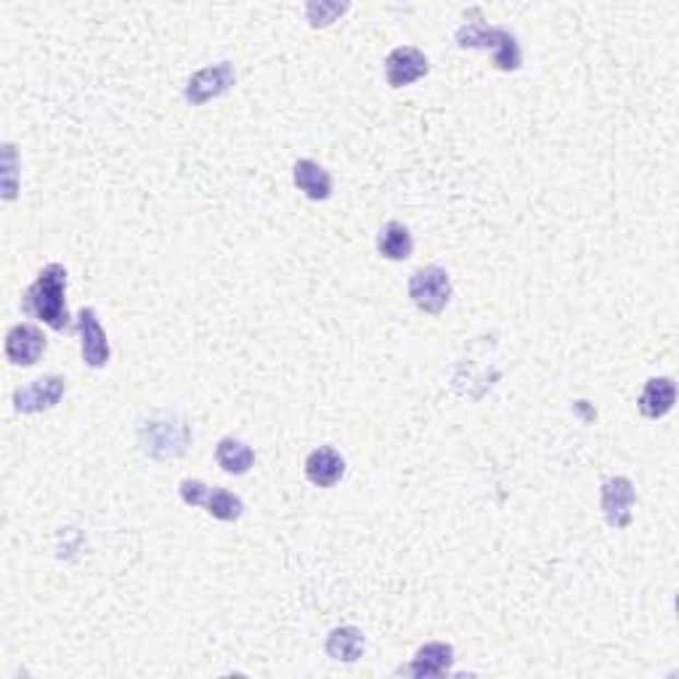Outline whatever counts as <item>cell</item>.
I'll use <instances>...</instances> for the list:
<instances>
[{"instance_id": "2e32d148", "label": "cell", "mask_w": 679, "mask_h": 679, "mask_svg": "<svg viewBox=\"0 0 679 679\" xmlns=\"http://www.w3.org/2000/svg\"><path fill=\"white\" fill-rule=\"evenodd\" d=\"M366 637L359 627H338L329 632L327 643H324V651H327L329 658L342 664H356L361 656H364Z\"/></svg>"}, {"instance_id": "ac0fdd59", "label": "cell", "mask_w": 679, "mask_h": 679, "mask_svg": "<svg viewBox=\"0 0 679 679\" xmlns=\"http://www.w3.org/2000/svg\"><path fill=\"white\" fill-rule=\"evenodd\" d=\"M377 253L383 255L385 260H394V264H401V260L411 258L414 253V239H411V232L403 226L401 221H388L377 234Z\"/></svg>"}, {"instance_id": "7c38bea8", "label": "cell", "mask_w": 679, "mask_h": 679, "mask_svg": "<svg viewBox=\"0 0 679 679\" xmlns=\"http://www.w3.org/2000/svg\"><path fill=\"white\" fill-rule=\"evenodd\" d=\"M346 476V457L332 446H319L305 457V478L319 489H332Z\"/></svg>"}, {"instance_id": "277c9868", "label": "cell", "mask_w": 679, "mask_h": 679, "mask_svg": "<svg viewBox=\"0 0 679 679\" xmlns=\"http://www.w3.org/2000/svg\"><path fill=\"white\" fill-rule=\"evenodd\" d=\"M178 494L184 504H189V507H204V513H208L210 518L221 523H234L245 515V502H242L239 496L226 489H218V485L197 481V478L180 481Z\"/></svg>"}, {"instance_id": "9a60e30c", "label": "cell", "mask_w": 679, "mask_h": 679, "mask_svg": "<svg viewBox=\"0 0 679 679\" xmlns=\"http://www.w3.org/2000/svg\"><path fill=\"white\" fill-rule=\"evenodd\" d=\"M454 666V647L448 643H425L411 658L409 666H403L401 675L409 677H441Z\"/></svg>"}, {"instance_id": "52a82bcc", "label": "cell", "mask_w": 679, "mask_h": 679, "mask_svg": "<svg viewBox=\"0 0 679 679\" xmlns=\"http://www.w3.org/2000/svg\"><path fill=\"white\" fill-rule=\"evenodd\" d=\"M634 502H637V491L627 476H610L608 481H602L600 504L610 528L621 531V528L632 526Z\"/></svg>"}, {"instance_id": "30bf717a", "label": "cell", "mask_w": 679, "mask_h": 679, "mask_svg": "<svg viewBox=\"0 0 679 679\" xmlns=\"http://www.w3.org/2000/svg\"><path fill=\"white\" fill-rule=\"evenodd\" d=\"M78 332H80V351H83V364L91 366V370H104L112 359V348L96 311L80 308Z\"/></svg>"}, {"instance_id": "5b68a950", "label": "cell", "mask_w": 679, "mask_h": 679, "mask_svg": "<svg viewBox=\"0 0 679 679\" xmlns=\"http://www.w3.org/2000/svg\"><path fill=\"white\" fill-rule=\"evenodd\" d=\"M411 303L430 316H438L452 301V277L441 266H422L409 277Z\"/></svg>"}, {"instance_id": "7a4b0ae2", "label": "cell", "mask_w": 679, "mask_h": 679, "mask_svg": "<svg viewBox=\"0 0 679 679\" xmlns=\"http://www.w3.org/2000/svg\"><path fill=\"white\" fill-rule=\"evenodd\" d=\"M459 48H470V51H489L494 59V67L500 72H518L523 65V51L518 35L510 33L507 27H496L485 19L478 22H465L454 35Z\"/></svg>"}, {"instance_id": "e0dca14e", "label": "cell", "mask_w": 679, "mask_h": 679, "mask_svg": "<svg viewBox=\"0 0 679 679\" xmlns=\"http://www.w3.org/2000/svg\"><path fill=\"white\" fill-rule=\"evenodd\" d=\"M215 463L221 465V470L229 472V476H247L255 465V452L245 444V441L226 435V438L218 441Z\"/></svg>"}, {"instance_id": "8992f818", "label": "cell", "mask_w": 679, "mask_h": 679, "mask_svg": "<svg viewBox=\"0 0 679 679\" xmlns=\"http://www.w3.org/2000/svg\"><path fill=\"white\" fill-rule=\"evenodd\" d=\"M236 83V72L232 61H218V65L204 67V70L195 72L184 89V98L191 107H202V104L213 102V98L223 96L232 91Z\"/></svg>"}, {"instance_id": "6da1fadb", "label": "cell", "mask_w": 679, "mask_h": 679, "mask_svg": "<svg viewBox=\"0 0 679 679\" xmlns=\"http://www.w3.org/2000/svg\"><path fill=\"white\" fill-rule=\"evenodd\" d=\"M67 284H70V273L65 266L48 264L22 295V311L51 327L54 332H67L72 329V316L67 308Z\"/></svg>"}, {"instance_id": "9c48e42d", "label": "cell", "mask_w": 679, "mask_h": 679, "mask_svg": "<svg viewBox=\"0 0 679 679\" xmlns=\"http://www.w3.org/2000/svg\"><path fill=\"white\" fill-rule=\"evenodd\" d=\"M48 348V338L35 324H16L5 335V361L11 366H35Z\"/></svg>"}, {"instance_id": "3957f363", "label": "cell", "mask_w": 679, "mask_h": 679, "mask_svg": "<svg viewBox=\"0 0 679 679\" xmlns=\"http://www.w3.org/2000/svg\"><path fill=\"white\" fill-rule=\"evenodd\" d=\"M141 448L147 457L152 459H176L184 457L186 448L191 444V430L189 422L180 414H162L147 420L139 430Z\"/></svg>"}, {"instance_id": "ba28073f", "label": "cell", "mask_w": 679, "mask_h": 679, "mask_svg": "<svg viewBox=\"0 0 679 679\" xmlns=\"http://www.w3.org/2000/svg\"><path fill=\"white\" fill-rule=\"evenodd\" d=\"M67 394V379L59 375H48L30 383L27 388L14 390V411L16 414H40L54 409Z\"/></svg>"}, {"instance_id": "ffe728a7", "label": "cell", "mask_w": 679, "mask_h": 679, "mask_svg": "<svg viewBox=\"0 0 679 679\" xmlns=\"http://www.w3.org/2000/svg\"><path fill=\"white\" fill-rule=\"evenodd\" d=\"M5 191H3V199L9 202V199L16 197V184L11 178H14V160H16V152H14V143H5Z\"/></svg>"}, {"instance_id": "4fadbf2b", "label": "cell", "mask_w": 679, "mask_h": 679, "mask_svg": "<svg viewBox=\"0 0 679 679\" xmlns=\"http://www.w3.org/2000/svg\"><path fill=\"white\" fill-rule=\"evenodd\" d=\"M677 383L671 377H651L637 398V409L645 420H662L675 409Z\"/></svg>"}, {"instance_id": "5bb4252c", "label": "cell", "mask_w": 679, "mask_h": 679, "mask_svg": "<svg viewBox=\"0 0 679 679\" xmlns=\"http://www.w3.org/2000/svg\"><path fill=\"white\" fill-rule=\"evenodd\" d=\"M292 180H295L297 189L303 191L311 202H327L332 197L335 180L329 176V171L314 160H297L292 167Z\"/></svg>"}, {"instance_id": "d6986e66", "label": "cell", "mask_w": 679, "mask_h": 679, "mask_svg": "<svg viewBox=\"0 0 679 679\" xmlns=\"http://www.w3.org/2000/svg\"><path fill=\"white\" fill-rule=\"evenodd\" d=\"M348 9H351V3H338V0H319V3H316V0H311V3L305 5V14H308L311 27H329V24L338 22Z\"/></svg>"}, {"instance_id": "8fae6325", "label": "cell", "mask_w": 679, "mask_h": 679, "mask_svg": "<svg viewBox=\"0 0 679 679\" xmlns=\"http://www.w3.org/2000/svg\"><path fill=\"white\" fill-rule=\"evenodd\" d=\"M430 72L428 56L414 46H398L385 56V80L390 89H407Z\"/></svg>"}]
</instances>
